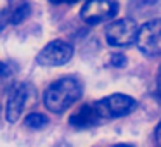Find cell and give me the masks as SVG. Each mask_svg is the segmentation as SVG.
Listing matches in <instances>:
<instances>
[{
    "instance_id": "obj_1",
    "label": "cell",
    "mask_w": 161,
    "mask_h": 147,
    "mask_svg": "<svg viewBox=\"0 0 161 147\" xmlns=\"http://www.w3.org/2000/svg\"><path fill=\"white\" fill-rule=\"evenodd\" d=\"M83 94V85L75 76H63L49 85L43 94V104L54 114H63Z\"/></svg>"
},
{
    "instance_id": "obj_2",
    "label": "cell",
    "mask_w": 161,
    "mask_h": 147,
    "mask_svg": "<svg viewBox=\"0 0 161 147\" xmlns=\"http://www.w3.org/2000/svg\"><path fill=\"white\" fill-rule=\"evenodd\" d=\"M97 106L101 109L104 121H109L113 118H123L133 112L137 109V101L125 94H113L97 101Z\"/></svg>"
},
{
    "instance_id": "obj_3",
    "label": "cell",
    "mask_w": 161,
    "mask_h": 147,
    "mask_svg": "<svg viewBox=\"0 0 161 147\" xmlns=\"http://www.w3.org/2000/svg\"><path fill=\"white\" fill-rule=\"evenodd\" d=\"M139 50L147 57H161V19H153L139 30L135 40Z\"/></svg>"
},
{
    "instance_id": "obj_4",
    "label": "cell",
    "mask_w": 161,
    "mask_h": 147,
    "mask_svg": "<svg viewBox=\"0 0 161 147\" xmlns=\"http://www.w3.org/2000/svg\"><path fill=\"white\" fill-rule=\"evenodd\" d=\"M139 28L133 19H116L106 28V40L111 47H128L137 40Z\"/></svg>"
},
{
    "instance_id": "obj_5",
    "label": "cell",
    "mask_w": 161,
    "mask_h": 147,
    "mask_svg": "<svg viewBox=\"0 0 161 147\" xmlns=\"http://www.w3.org/2000/svg\"><path fill=\"white\" fill-rule=\"evenodd\" d=\"M118 9L116 0H87L80 11V18L87 24H99L113 19L118 14Z\"/></svg>"
},
{
    "instance_id": "obj_6",
    "label": "cell",
    "mask_w": 161,
    "mask_h": 147,
    "mask_svg": "<svg viewBox=\"0 0 161 147\" xmlns=\"http://www.w3.org/2000/svg\"><path fill=\"white\" fill-rule=\"evenodd\" d=\"M73 57V47L64 40H54L47 43L36 56L40 66H63Z\"/></svg>"
},
{
    "instance_id": "obj_7",
    "label": "cell",
    "mask_w": 161,
    "mask_h": 147,
    "mask_svg": "<svg viewBox=\"0 0 161 147\" xmlns=\"http://www.w3.org/2000/svg\"><path fill=\"white\" fill-rule=\"evenodd\" d=\"M101 123H104V118L101 114L97 102L83 104L69 116V125L75 128H90V126H97Z\"/></svg>"
},
{
    "instance_id": "obj_8",
    "label": "cell",
    "mask_w": 161,
    "mask_h": 147,
    "mask_svg": "<svg viewBox=\"0 0 161 147\" xmlns=\"http://www.w3.org/2000/svg\"><path fill=\"white\" fill-rule=\"evenodd\" d=\"M28 94H30V87L26 83H18L12 87L11 94L7 97V107H5V116H7V121L14 123L19 119L23 109L26 106L28 101Z\"/></svg>"
},
{
    "instance_id": "obj_9",
    "label": "cell",
    "mask_w": 161,
    "mask_h": 147,
    "mask_svg": "<svg viewBox=\"0 0 161 147\" xmlns=\"http://www.w3.org/2000/svg\"><path fill=\"white\" fill-rule=\"evenodd\" d=\"M30 16L28 0H9L7 7L0 14V21L4 24H19Z\"/></svg>"
},
{
    "instance_id": "obj_10",
    "label": "cell",
    "mask_w": 161,
    "mask_h": 147,
    "mask_svg": "<svg viewBox=\"0 0 161 147\" xmlns=\"http://www.w3.org/2000/svg\"><path fill=\"white\" fill-rule=\"evenodd\" d=\"M26 126L31 130H40L43 128V126H47V123H49V119H47V116L40 114V112H31V114L26 116Z\"/></svg>"
},
{
    "instance_id": "obj_11",
    "label": "cell",
    "mask_w": 161,
    "mask_h": 147,
    "mask_svg": "<svg viewBox=\"0 0 161 147\" xmlns=\"http://www.w3.org/2000/svg\"><path fill=\"white\" fill-rule=\"evenodd\" d=\"M111 63H113V66H125V63H126V59L119 54V56H113L111 57Z\"/></svg>"
},
{
    "instance_id": "obj_12",
    "label": "cell",
    "mask_w": 161,
    "mask_h": 147,
    "mask_svg": "<svg viewBox=\"0 0 161 147\" xmlns=\"http://www.w3.org/2000/svg\"><path fill=\"white\" fill-rule=\"evenodd\" d=\"M156 94H158V97L161 99V69H159V73H158V80H156Z\"/></svg>"
},
{
    "instance_id": "obj_13",
    "label": "cell",
    "mask_w": 161,
    "mask_h": 147,
    "mask_svg": "<svg viewBox=\"0 0 161 147\" xmlns=\"http://www.w3.org/2000/svg\"><path fill=\"white\" fill-rule=\"evenodd\" d=\"M156 147H161V123L156 128Z\"/></svg>"
},
{
    "instance_id": "obj_14",
    "label": "cell",
    "mask_w": 161,
    "mask_h": 147,
    "mask_svg": "<svg viewBox=\"0 0 161 147\" xmlns=\"http://www.w3.org/2000/svg\"><path fill=\"white\" fill-rule=\"evenodd\" d=\"M52 4H75V2H80V0H50Z\"/></svg>"
},
{
    "instance_id": "obj_15",
    "label": "cell",
    "mask_w": 161,
    "mask_h": 147,
    "mask_svg": "<svg viewBox=\"0 0 161 147\" xmlns=\"http://www.w3.org/2000/svg\"><path fill=\"white\" fill-rule=\"evenodd\" d=\"M7 74V66L4 63H0V76H5Z\"/></svg>"
},
{
    "instance_id": "obj_16",
    "label": "cell",
    "mask_w": 161,
    "mask_h": 147,
    "mask_svg": "<svg viewBox=\"0 0 161 147\" xmlns=\"http://www.w3.org/2000/svg\"><path fill=\"white\" fill-rule=\"evenodd\" d=\"M113 147H133V145H130V144H116V145H113Z\"/></svg>"
}]
</instances>
